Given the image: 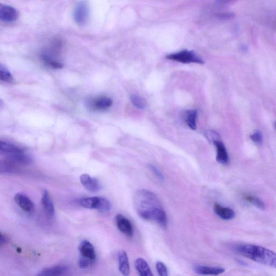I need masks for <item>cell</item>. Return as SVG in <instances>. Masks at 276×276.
Masks as SVG:
<instances>
[{
  "instance_id": "26",
  "label": "cell",
  "mask_w": 276,
  "mask_h": 276,
  "mask_svg": "<svg viewBox=\"0 0 276 276\" xmlns=\"http://www.w3.org/2000/svg\"><path fill=\"white\" fill-rule=\"evenodd\" d=\"M245 198L248 202L252 203L253 206L260 209V210H265V204L261 199L252 196H245Z\"/></svg>"
},
{
  "instance_id": "4",
  "label": "cell",
  "mask_w": 276,
  "mask_h": 276,
  "mask_svg": "<svg viewBox=\"0 0 276 276\" xmlns=\"http://www.w3.org/2000/svg\"><path fill=\"white\" fill-rule=\"evenodd\" d=\"M89 8L85 1H80L77 4L73 13L75 23L79 26H84L88 22Z\"/></svg>"
},
{
  "instance_id": "21",
  "label": "cell",
  "mask_w": 276,
  "mask_h": 276,
  "mask_svg": "<svg viewBox=\"0 0 276 276\" xmlns=\"http://www.w3.org/2000/svg\"><path fill=\"white\" fill-rule=\"evenodd\" d=\"M185 120L187 125L193 130L197 129V111L196 110H191L186 111Z\"/></svg>"
},
{
  "instance_id": "25",
  "label": "cell",
  "mask_w": 276,
  "mask_h": 276,
  "mask_svg": "<svg viewBox=\"0 0 276 276\" xmlns=\"http://www.w3.org/2000/svg\"><path fill=\"white\" fill-rule=\"evenodd\" d=\"M130 100L131 103L137 108L139 109H145L147 106L146 99L142 97L137 95H132L131 96Z\"/></svg>"
},
{
  "instance_id": "7",
  "label": "cell",
  "mask_w": 276,
  "mask_h": 276,
  "mask_svg": "<svg viewBox=\"0 0 276 276\" xmlns=\"http://www.w3.org/2000/svg\"><path fill=\"white\" fill-rule=\"evenodd\" d=\"M14 201L25 212L32 213L34 211V203L24 194L17 193L14 197Z\"/></svg>"
},
{
  "instance_id": "19",
  "label": "cell",
  "mask_w": 276,
  "mask_h": 276,
  "mask_svg": "<svg viewBox=\"0 0 276 276\" xmlns=\"http://www.w3.org/2000/svg\"><path fill=\"white\" fill-rule=\"evenodd\" d=\"M135 268L139 276H154L149 264L142 258H138L135 261Z\"/></svg>"
},
{
  "instance_id": "9",
  "label": "cell",
  "mask_w": 276,
  "mask_h": 276,
  "mask_svg": "<svg viewBox=\"0 0 276 276\" xmlns=\"http://www.w3.org/2000/svg\"><path fill=\"white\" fill-rule=\"evenodd\" d=\"M79 252L80 257L88 259L94 262L96 258V253L95 247L88 240H83L79 245Z\"/></svg>"
},
{
  "instance_id": "34",
  "label": "cell",
  "mask_w": 276,
  "mask_h": 276,
  "mask_svg": "<svg viewBox=\"0 0 276 276\" xmlns=\"http://www.w3.org/2000/svg\"><path fill=\"white\" fill-rule=\"evenodd\" d=\"M6 242V238L4 237V235L0 233V245H2Z\"/></svg>"
},
{
  "instance_id": "20",
  "label": "cell",
  "mask_w": 276,
  "mask_h": 276,
  "mask_svg": "<svg viewBox=\"0 0 276 276\" xmlns=\"http://www.w3.org/2000/svg\"><path fill=\"white\" fill-rule=\"evenodd\" d=\"M41 58L43 62L50 67L53 69H59L63 67V65L57 59H56L54 56L47 52H44L41 55Z\"/></svg>"
},
{
  "instance_id": "16",
  "label": "cell",
  "mask_w": 276,
  "mask_h": 276,
  "mask_svg": "<svg viewBox=\"0 0 276 276\" xmlns=\"http://www.w3.org/2000/svg\"><path fill=\"white\" fill-rule=\"evenodd\" d=\"M67 270V267L63 265H57L44 269L37 276H62Z\"/></svg>"
},
{
  "instance_id": "14",
  "label": "cell",
  "mask_w": 276,
  "mask_h": 276,
  "mask_svg": "<svg viewBox=\"0 0 276 276\" xmlns=\"http://www.w3.org/2000/svg\"><path fill=\"white\" fill-rule=\"evenodd\" d=\"M41 203L43 208L46 214L49 217H53L54 216L55 209L54 204L51 198L50 194L47 191H44Z\"/></svg>"
},
{
  "instance_id": "6",
  "label": "cell",
  "mask_w": 276,
  "mask_h": 276,
  "mask_svg": "<svg viewBox=\"0 0 276 276\" xmlns=\"http://www.w3.org/2000/svg\"><path fill=\"white\" fill-rule=\"evenodd\" d=\"M19 17V13L16 8L0 3V20L6 22L16 21Z\"/></svg>"
},
{
  "instance_id": "1",
  "label": "cell",
  "mask_w": 276,
  "mask_h": 276,
  "mask_svg": "<svg viewBox=\"0 0 276 276\" xmlns=\"http://www.w3.org/2000/svg\"><path fill=\"white\" fill-rule=\"evenodd\" d=\"M236 250L243 256L254 262L271 268L276 267V255L272 250L254 244L239 245Z\"/></svg>"
},
{
  "instance_id": "11",
  "label": "cell",
  "mask_w": 276,
  "mask_h": 276,
  "mask_svg": "<svg viewBox=\"0 0 276 276\" xmlns=\"http://www.w3.org/2000/svg\"><path fill=\"white\" fill-rule=\"evenodd\" d=\"M118 262L120 273L123 276H129L130 274V265L129 257L123 250L118 253Z\"/></svg>"
},
{
  "instance_id": "17",
  "label": "cell",
  "mask_w": 276,
  "mask_h": 276,
  "mask_svg": "<svg viewBox=\"0 0 276 276\" xmlns=\"http://www.w3.org/2000/svg\"><path fill=\"white\" fill-rule=\"evenodd\" d=\"M214 211L219 217L224 220H231L235 217V213L232 209L223 207L217 203L215 204Z\"/></svg>"
},
{
  "instance_id": "27",
  "label": "cell",
  "mask_w": 276,
  "mask_h": 276,
  "mask_svg": "<svg viewBox=\"0 0 276 276\" xmlns=\"http://www.w3.org/2000/svg\"><path fill=\"white\" fill-rule=\"evenodd\" d=\"M111 204L107 199L104 197H99V202L97 210L101 213H107L110 211Z\"/></svg>"
},
{
  "instance_id": "30",
  "label": "cell",
  "mask_w": 276,
  "mask_h": 276,
  "mask_svg": "<svg viewBox=\"0 0 276 276\" xmlns=\"http://www.w3.org/2000/svg\"><path fill=\"white\" fill-rule=\"evenodd\" d=\"M156 269L159 276H168V270L166 265L161 261L156 263Z\"/></svg>"
},
{
  "instance_id": "29",
  "label": "cell",
  "mask_w": 276,
  "mask_h": 276,
  "mask_svg": "<svg viewBox=\"0 0 276 276\" xmlns=\"http://www.w3.org/2000/svg\"><path fill=\"white\" fill-rule=\"evenodd\" d=\"M250 139L257 145H261L263 142V136L261 132L256 131L253 135L250 136Z\"/></svg>"
},
{
  "instance_id": "24",
  "label": "cell",
  "mask_w": 276,
  "mask_h": 276,
  "mask_svg": "<svg viewBox=\"0 0 276 276\" xmlns=\"http://www.w3.org/2000/svg\"><path fill=\"white\" fill-rule=\"evenodd\" d=\"M0 152L11 154V153L21 152L23 151L21 148L17 146L0 140Z\"/></svg>"
},
{
  "instance_id": "5",
  "label": "cell",
  "mask_w": 276,
  "mask_h": 276,
  "mask_svg": "<svg viewBox=\"0 0 276 276\" xmlns=\"http://www.w3.org/2000/svg\"><path fill=\"white\" fill-rule=\"evenodd\" d=\"M86 104L91 110L104 111L110 108L113 104V100L109 97H99L89 99L87 101Z\"/></svg>"
},
{
  "instance_id": "15",
  "label": "cell",
  "mask_w": 276,
  "mask_h": 276,
  "mask_svg": "<svg viewBox=\"0 0 276 276\" xmlns=\"http://www.w3.org/2000/svg\"><path fill=\"white\" fill-rule=\"evenodd\" d=\"M7 158L21 167L28 165L33 162L32 158L23 152L11 153Z\"/></svg>"
},
{
  "instance_id": "28",
  "label": "cell",
  "mask_w": 276,
  "mask_h": 276,
  "mask_svg": "<svg viewBox=\"0 0 276 276\" xmlns=\"http://www.w3.org/2000/svg\"><path fill=\"white\" fill-rule=\"evenodd\" d=\"M204 135L211 144L212 143L214 144L216 142L221 141L220 135L214 130H207L204 132Z\"/></svg>"
},
{
  "instance_id": "33",
  "label": "cell",
  "mask_w": 276,
  "mask_h": 276,
  "mask_svg": "<svg viewBox=\"0 0 276 276\" xmlns=\"http://www.w3.org/2000/svg\"><path fill=\"white\" fill-rule=\"evenodd\" d=\"M218 18L221 19H228L234 17V15L232 13H222L218 15Z\"/></svg>"
},
{
  "instance_id": "22",
  "label": "cell",
  "mask_w": 276,
  "mask_h": 276,
  "mask_svg": "<svg viewBox=\"0 0 276 276\" xmlns=\"http://www.w3.org/2000/svg\"><path fill=\"white\" fill-rule=\"evenodd\" d=\"M79 204L81 207L87 209H97L99 205V197H85L80 199Z\"/></svg>"
},
{
  "instance_id": "32",
  "label": "cell",
  "mask_w": 276,
  "mask_h": 276,
  "mask_svg": "<svg viewBox=\"0 0 276 276\" xmlns=\"http://www.w3.org/2000/svg\"><path fill=\"white\" fill-rule=\"evenodd\" d=\"M149 168L153 173L154 174L159 180L162 181L164 179V177H163V174L157 167L154 165H150Z\"/></svg>"
},
{
  "instance_id": "8",
  "label": "cell",
  "mask_w": 276,
  "mask_h": 276,
  "mask_svg": "<svg viewBox=\"0 0 276 276\" xmlns=\"http://www.w3.org/2000/svg\"><path fill=\"white\" fill-rule=\"evenodd\" d=\"M117 226L120 232L126 236L132 237L134 235V229L130 221L121 214H118L116 217Z\"/></svg>"
},
{
  "instance_id": "3",
  "label": "cell",
  "mask_w": 276,
  "mask_h": 276,
  "mask_svg": "<svg viewBox=\"0 0 276 276\" xmlns=\"http://www.w3.org/2000/svg\"><path fill=\"white\" fill-rule=\"evenodd\" d=\"M168 59L176 61L183 64L197 63L203 64L204 60L193 51L184 50L181 52L166 56Z\"/></svg>"
},
{
  "instance_id": "31",
  "label": "cell",
  "mask_w": 276,
  "mask_h": 276,
  "mask_svg": "<svg viewBox=\"0 0 276 276\" xmlns=\"http://www.w3.org/2000/svg\"><path fill=\"white\" fill-rule=\"evenodd\" d=\"M92 263L93 262H91L89 259L80 257L79 259V265L80 268L86 269L90 267Z\"/></svg>"
},
{
  "instance_id": "10",
  "label": "cell",
  "mask_w": 276,
  "mask_h": 276,
  "mask_svg": "<svg viewBox=\"0 0 276 276\" xmlns=\"http://www.w3.org/2000/svg\"><path fill=\"white\" fill-rule=\"evenodd\" d=\"M21 171V167L8 159L0 160V175L15 174Z\"/></svg>"
},
{
  "instance_id": "23",
  "label": "cell",
  "mask_w": 276,
  "mask_h": 276,
  "mask_svg": "<svg viewBox=\"0 0 276 276\" xmlns=\"http://www.w3.org/2000/svg\"><path fill=\"white\" fill-rule=\"evenodd\" d=\"M0 81L8 83H12L14 81V77L11 71L1 63H0Z\"/></svg>"
},
{
  "instance_id": "13",
  "label": "cell",
  "mask_w": 276,
  "mask_h": 276,
  "mask_svg": "<svg viewBox=\"0 0 276 276\" xmlns=\"http://www.w3.org/2000/svg\"><path fill=\"white\" fill-rule=\"evenodd\" d=\"M80 181L83 186L91 192H98L100 189V184L98 180L91 177L89 175L84 174L80 177Z\"/></svg>"
},
{
  "instance_id": "35",
  "label": "cell",
  "mask_w": 276,
  "mask_h": 276,
  "mask_svg": "<svg viewBox=\"0 0 276 276\" xmlns=\"http://www.w3.org/2000/svg\"><path fill=\"white\" fill-rule=\"evenodd\" d=\"M3 106V101L0 99V109Z\"/></svg>"
},
{
  "instance_id": "12",
  "label": "cell",
  "mask_w": 276,
  "mask_h": 276,
  "mask_svg": "<svg viewBox=\"0 0 276 276\" xmlns=\"http://www.w3.org/2000/svg\"><path fill=\"white\" fill-rule=\"evenodd\" d=\"M194 271L197 274L203 276H218L225 272L222 267L200 265L196 266Z\"/></svg>"
},
{
  "instance_id": "2",
  "label": "cell",
  "mask_w": 276,
  "mask_h": 276,
  "mask_svg": "<svg viewBox=\"0 0 276 276\" xmlns=\"http://www.w3.org/2000/svg\"><path fill=\"white\" fill-rule=\"evenodd\" d=\"M134 204L138 215L146 220H151L153 213L157 209L162 207L156 194L146 190L137 192L134 197Z\"/></svg>"
},
{
  "instance_id": "18",
  "label": "cell",
  "mask_w": 276,
  "mask_h": 276,
  "mask_svg": "<svg viewBox=\"0 0 276 276\" xmlns=\"http://www.w3.org/2000/svg\"><path fill=\"white\" fill-rule=\"evenodd\" d=\"M217 149V160L222 165H226L229 162V156L226 147L221 141L214 143Z\"/></svg>"
}]
</instances>
